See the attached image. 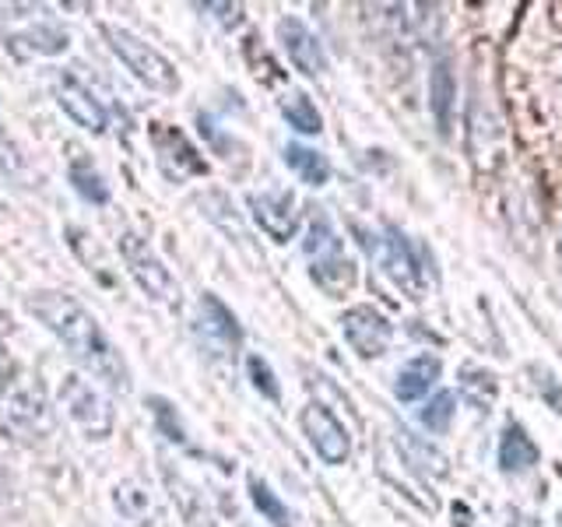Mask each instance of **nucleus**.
<instances>
[{
    "mask_svg": "<svg viewBox=\"0 0 562 527\" xmlns=\"http://www.w3.org/2000/svg\"><path fill=\"white\" fill-rule=\"evenodd\" d=\"M25 306H29L32 316H40V321L64 341V348L70 351V359L81 362L88 373L105 380L110 386L127 391V386H131L127 362L120 359V351L102 334L99 321L78 303L75 295H67V292H35V295H29Z\"/></svg>",
    "mask_w": 562,
    "mask_h": 527,
    "instance_id": "nucleus-1",
    "label": "nucleus"
},
{
    "mask_svg": "<svg viewBox=\"0 0 562 527\" xmlns=\"http://www.w3.org/2000/svg\"><path fill=\"white\" fill-rule=\"evenodd\" d=\"M102 35L110 40V49L140 85L155 88V92H176V85H180L176 67L155 46H148L145 40H137V35H131L127 29H116V25H102Z\"/></svg>",
    "mask_w": 562,
    "mask_h": 527,
    "instance_id": "nucleus-2",
    "label": "nucleus"
},
{
    "mask_svg": "<svg viewBox=\"0 0 562 527\" xmlns=\"http://www.w3.org/2000/svg\"><path fill=\"white\" fill-rule=\"evenodd\" d=\"M120 257H123L127 271L134 274V281L148 299H155V303H176V295H180V289H176V278L169 274V268L158 260V254L145 239L134 236V233H123L120 236Z\"/></svg>",
    "mask_w": 562,
    "mask_h": 527,
    "instance_id": "nucleus-3",
    "label": "nucleus"
},
{
    "mask_svg": "<svg viewBox=\"0 0 562 527\" xmlns=\"http://www.w3.org/2000/svg\"><path fill=\"white\" fill-rule=\"evenodd\" d=\"M4 426H11L25 439H43L53 433V415L43 397V386L32 383L29 377L14 380L4 391Z\"/></svg>",
    "mask_w": 562,
    "mask_h": 527,
    "instance_id": "nucleus-4",
    "label": "nucleus"
},
{
    "mask_svg": "<svg viewBox=\"0 0 562 527\" xmlns=\"http://www.w3.org/2000/svg\"><path fill=\"white\" fill-rule=\"evenodd\" d=\"M60 408L70 415L78 429H85L92 439H105L113 433V408L85 377H64L60 383Z\"/></svg>",
    "mask_w": 562,
    "mask_h": 527,
    "instance_id": "nucleus-5",
    "label": "nucleus"
},
{
    "mask_svg": "<svg viewBox=\"0 0 562 527\" xmlns=\"http://www.w3.org/2000/svg\"><path fill=\"white\" fill-rule=\"evenodd\" d=\"M369 250H373V257L380 260V271L391 278L404 295L408 299L426 295V271H422L412 243L404 239L397 228H386L376 243H369Z\"/></svg>",
    "mask_w": 562,
    "mask_h": 527,
    "instance_id": "nucleus-6",
    "label": "nucleus"
},
{
    "mask_svg": "<svg viewBox=\"0 0 562 527\" xmlns=\"http://www.w3.org/2000/svg\"><path fill=\"white\" fill-rule=\"evenodd\" d=\"M341 330L345 341L359 351L362 359H380L386 348H391V321L373 306H356L341 316Z\"/></svg>",
    "mask_w": 562,
    "mask_h": 527,
    "instance_id": "nucleus-7",
    "label": "nucleus"
},
{
    "mask_svg": "<svg viewBox=\"0 0 562 527\" xmlns=\"http://www.w3.org/2000/svg\"><path fill=\"white\" fill-rule=\"evenodd\" d=\"M303 429L310 436L313 450L324 457L327 464H341L351 444H348V433L338 418H334L330 408H324V404H310V408L303 412Z\"/></svg>",
    "mask_w": 562,
    "mask_h": 527,
    "instance_id": "nucleus-8",
    "label": "nucleus"
},
{
    "mask_svg": "<svg viewBox=\"0 0 562 527\" xmlns=\"http://www.w3.org/2000/svg\"><path fill=\"white\" fill-rule=\"evenodd\" d=\"M278 40H281V46H285L289 60L303 70L306 78H316V75H324V70H327V57H324L321 40H316V35L303 22H299V18H281Z\"/></svg>",
    "mask_w": 562,
    "mask_h": 527,
    "instance_id": "nucleus-9",
    "label": "nucleus"
},
{
    "mask_svg": "<svg viewBox=\"0 0 562 527\" xmlns=\"http://www.w3.org/2000/svg\"><path fill=\"white\" fill-rule=\"evenodd\" d=\"M250 211H254L257 225L274 243H289L295 236L299 215H295L292 193H281V190H274V193H254V198H250Z\"/></svg>",
    "mask_w": 562,
    "mask_h": 527,
    "instance_id": "nucleus-10",
    "label": "nucleus"
},
{
    "mask_svg": "<svg viewBox=\"0 0 562 527\" xmlns=\"http://www.w3.org/2000/svg\"><path fill=\"white\" fill-rule=\"evenodd\" d=\"M57 102H60V110L70 120H75V123H81L85 131H92V134L105 131V110H102V102L92 92H88V88L75 75H60L57 78Z\"/></svg>",
    "mask_w": 562,
    "mask_h": 527,
    "instance_id": "nucleus-11",
    "label": "nucleus"
},
{
    "mask_svg": "<svg viewBox=\"0 0 562 527\" xmlns=\"http://www.w3.org/2000/svg\"><path fill=\"white\" fill-rule=\"evenodd\" d=\"M151 141H155V148L158 155H162V166L176 176H183V172H193V176H204L207 166H204V158L193 152L190 141L176 131V127H166V123H155L151 127Z\"/></svg>",
    "mask_w": 562,
    "mask_h": 527,
    "instance_id": "nucleus-12",
    "label": "nucleus"
},
{
    "mask_svg": "<svg viewBox=\"0 0 562 527\" xmlns=\"http://www.w3.org/2000/svg\"><path fill=\"white\" fill-rule=\"evenodd\" d=\"M113 509L123 527H148L155 517V500H151V489L145 482H120L113 489Z\"/></svg>",
    "mask_w": 562,
    "mask_h": 527,
    "instance_id": "nucleus-13",
    "label": "nucleus"
},
{
    "mask_svg": "<svg viewBox=\"0 0 562 527\" xmlns=\"http://www.w3.org/2000/svg\"><path fill=\"white\" fill-rule=\"evenodd\" d=\"M429 96H432L436 131L443 137H450L453 134V113H457V85H453V67L447 60H436L432 81H429Z\"/></svg>",
    "mask_w": 562,
    "mask_h": 527,
    "instance_id": "nucleus-14",
    "label": "nucleus"
},
{
    "mask_svg": "<svg viewBox=\"0 0 562 527\" xmlns=\"http://www.w3.org/2000/svg\"><path fill=\"white\" fill-rule=\"evenodd\" d=\"M310 274H313L316 285H321L334 299L348 295L351 289H356V281H359L356 264H351L345 254H334V257H324V260H310Z\"/></svg>",
    "mask_w": 562,
    "mask_h": 527,
    "instance_id": "nucleus-15",
    "label": "nucleus"
},
{
    "mask_svg": "<svg viewBox=\"0 0 562 527\" xmlns=\"http://www.w3.org/2000/svg\"><path fill=\"white\" fill-rule=\"evenodd\" d=\"M201 327H204L207 338H215L225 348H236L243 341V330L236 324L233 310H228L218 295H204L201 299Z\"/></svg>",
    "mask_w": 562,
    "mask_h": 527,
    "instance_id": "nucleus-16",
    "label": "nucleus"
},
{
    "mask_svg": "<svg viewBox=\"0 0 562 527\" xmlns=\"http://www.w3.org/2000/svg\"><path fill=\"white\" fill-rule=\"evenodd\" d=\"M436 380H439V359L436 356H418V359L401 366V373L394 380V394L401 401H418Z\"/></svg>",
    "mask_w": 562,
    "mask_h": 527,
    "instance_id": "nucleus-17",
    "label": "nucleus"
},
{
    "mask_svg": "<svg viewBox=\"0 0 562 527\" xmlns=\"http://www.w3.org/2000/svg\"><path fill=\"white\" fill-rule=\"evenodd\" d=\"M531 464H538V447L531 444V436H527L520 426H506L499 436V468L524 471Z\"/></svg>",
    "mask_w": 562,
    "mask_h": 527,
    "instance_id": "nucleus-18",
    "label": "nucleus"
},
{
    "mask_svg": "<svg viewBox=\"0 0 562 527\" xmlns=\"http://www.w3.org/2000/svg\"><path fill=\"white\" fill-rule=\"evenodd\" d=\"M285 162H289V169L299 176V180L310 183V187H324L330 180V162L321 152H313V148L289 145L285 148Z\"/></svg>",
    "mask_w": 562,
    "mask_h": 527,
    "instance_id": "nucleus-19",
    "label": "nucleus"
},
{
    "mask_svg": "<svg viewBox=\"0 0 562 527\" xmlns=\"http://www.w3.org/2000/svg\"><path fill=\"white\" fill-rule=\"evenodd\" d=\"M281 113H285L289 127H295L299 134H321V127H324V120H321V113H316V105L303 92H292L285 102H281Z\"/></svg>",
    "mask_w": 562,
    "mask_h": 527,
    "instance_id": "nucleus-20",
    "label": "nucleus"
},
{
    "mask_svg": "<svg viewBox=\"0 0 562 527\" xmlns=\"http://www.w3.org/2000/svg\"><path fill=\"white\" fill-rule=\"evenodd\" d=\"M70 183H75V190L81 193L85 201H92V204L110 201V190H105L102 176L92 166H88L85 158H75V162H70Z\"/></svg>",
    "mask_w": 562,
    "mask_h": 527,
    "instance_id": "nucleus-21",
    "label": "nucleus"
},
{
    "mask_svg": "<svg viewBox=\"0 0 562 527\" xmlns=\"http://www.w3.org/2000/svg\"><path fill=\"white\" fill-rule=\"evenodd\" d=\"M461 386H464L468 401H474L479 408H488L499 394V383L488 369H461Z\"/></svg>",
    "mask_w": 562,
    "mask_h": 527,
    "instance_id": "nucleus-22",
    "label": "nucleus"
},
{
    "mask_svg": "<svg viewBox=\"0 0 562 527\" xmlns=\"http://www.w3.org/2000/svg\"><path fill=\"white\" fill-rule=\"evenodd\" d=\"M250 500H254V506L260 509L263 517H268L274 527H289L292 520H289V509H285V503H281L274 492L263 485L260 479H250Z\"/></svg>",
    "mask_w": 562,
    "mask_h": 527,
    "instance_id": "nucleus-23",
    "label": "nucleus"
},
{
    "mask_svg": "<svg viewBox=\"0 0 562 527\" xmlns=\"http://www.w3.org/2000/svg\"><path fill=\"white\" fill-rule=\"evenodd\" d=\"M453 394L450 391H439L426 408H422V426H426L429 433H447L450 429V422H453Z\"/></svg>",
    "mask_w": 562,
    "mask_h": 527,
    "instance_id": "nucleus-24",
    "label": "nucleus"
},
{
    "mask_svg": "<svg viewBox=\"0 0 562 527\" xmlns=\"http://www.w3.org/2000/svg\"><path fill=\"white\" fill-rule=\"evenodd\" d=\"M18 43H29L32 53H60V49H67V32L53 29V25H40V29L11 40V46H18Z\"/></svg>",
    "mask_w": 562,
    "mask_h": 527,
    "instance_id": "nucleus-25",
    "label": "nucleus"
},
{
    "mask_svg": "<svg viewBox=\"0 0 562 527\" xmlns=\"http://www.w3.org/2000/svg\"><path fill=\"white\" fill-rule=\"evenodd\" d=\"M246 369H250V380H254V386L263 397H271V401L281 397V386H278V380L271 373V366L263 362L260 356H246Z\"/></svg>",
    "mask_w": 562,
    "mask_h": 527,
    "instance_id": "nucleus-26",
    "label": "nucleus"
},
{
    "mask_svg": "<svg viewBox=\"0 0 562 527\" xmlns=\"http://www.w3.org/2000/svg\"><path fill=\"white\" fill-rule=\"evenodd\" d=\"M148 404H151V412H155V418H158V426H162L166 439H172V444H187V433H183V426H180V418H176L172 404H169L166 397H151Z\"/></svg>",
    "mask_w": 562,
    "mask_h": 527,
    "instance_id": "nucleus-27",
    "label": "nucleus"
},
{
    "mask_svg": "<svg viewBox=\"0 0 562 527\" xmlns=\"http://www.w3.org/2000/svg\"><path fill=\"white\" fill-rule=\"evenodd\" d=\"M201 8L204 11H218V22L228 25V29L239 25V18H243V8L239 4H201Z\"/></svg>",
    "mask_w": 562,
    "mask_h": 527,
    "instance_id": "nucleus-28",
    "label": "nucleus"
}]
</instances>
